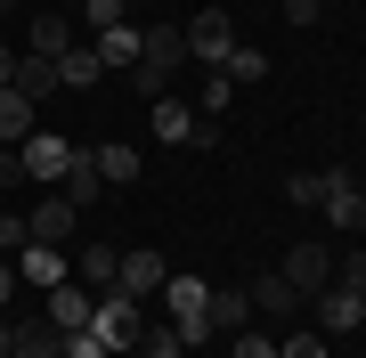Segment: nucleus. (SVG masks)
I'll list each match as a JSON object with an SVG mask.
<instances>
[{
  "instance_id": "1",
  "label": "nucleus",
  "mask_w": 366,
  "mask_h": 358,
  "mask_svg": "<svg viewBox=\"0 0 366 358\" xmlns=\"http://www.w3.org/2000/svg\"><path fill=\"white\" fill-rule=\"evenodd\" d=\"M179 66H187V33H179V25H147V41H139V66H131V90L147 98V106H155V98H171Z\"/></svg>"
},
{
  "instance_id": "2",
  "label": "nucleus",
  "mask_w": 366,
  "mask_h": 358,
  "mask_svg": "<svg viewBox=\"0 0 366 358\" xmlns=\"http://www.w3.org/2000/svg\"><path fill=\"white\" fill-rule=\"evenodd\" d=\"M155 302L171 309V326H179V342H187V350H204V342H212V285H204V277H179V269H171V285L155 293Z\"/></svg>"
},
{
  "instance_id": "3",
  "label": "nucleus",
  "mask_w": 366,
  "mask_h": 358,
  "mask_svg": "<svg viewBox=\"0 0 366 358\" xmlns=\"http://www.w3.org/2000/svg\"><path fill=\"white\" fill-rule=\"evenodd\" d=\"M90 334H98L114 358H131V350H139V334H147V302H139V293H122V285H106V293H98Z\"/></svg>"
},
{
  "instance_id": "4",
  "label": "nucleus",
  "mask_w": 366,
  "mask_h": 358,
  "mask_svg": "<svg viewBox=\"0 0 366 358\" xmlns=\"http://www.w3.org/2000/svg\"><path fill=\"white\" fill-rule=\"evenodd\" d=\"M317 212H326V228H334V237H366V187L342 171V163L326 171V204H317Z\"/></svg>"
},
{
  "instance_id": "5",
  "label": "nucleus",
  "mask_w": 366,
  "mask_h": 358,
  "mask_svg": "<svg viewBox=\"0 0 366 358\" xmlns=\"http://www.w3.org/2000/svg\"><path fill=\"white\" fill-rule=\"evenodd\" d=\"M179 33H187V66H228V49H236L228 9H196V25H179Z\"/></svg>"
},
{
  "instance_id": "6",
  "label": "nucleus",
  "mask_w": 366,
  "mask_h": 358,
  "mask_svg": "<svg viewBox=\"0 0 366 358\" xmlns=\"http://www.w3.org/2000/svg\"><path fill=\"white\" fill-rule=\"evenodd\" d=\"M277 277H285V285L301 293V302H317V293L334 285V252H326V244H293V252H285V269H277Z\"/></svg>"
},
{
  "instance_id": "7",
  "label": "nucleus",
  "mask_w": 366,
  "mask_h": 358,
  "mask_svg": "<svg viewBox=\"0 0 366 358\" xmlns=\"http://www.w3.org/2000/svg\"><path fill=\"white\" fill-rule=\"evenodd\" d=\"M41 318H49L57 334H81V326H90V318H98V293L66 277V285H49V293H41Z\"/></svg>"
},
{
  "instance_id": "8",
  "label": "nucleus",
  "mask_w": 366,
  "mask_h": 358,
  "mask_svg": "<svg viewBox=\"0 0 366 358\" xmlns=\"http://www.w3.org/2000/svg\"><path fill=\"white\" fill-rule=\"evenodd\" d=\"M114 285L139 293V302H155V293L171 285V261H163L155 244H122V277H114Z\"/></svg>"
},
{
  "instance_id": "9",
  "label": "nucleus",
  "mask_w": 366,
  "mask_h": 358,
  "mask_svg": "<svg viewBox=\"0 0 366 358\" xmlns=\"http://www.w3.org/2000/svg\"><path fill=\"white\" fill-rule=\"evenodd\" d=\"M310 309H317V334H366V293L350 285H326Z\"/></svg>"
},
{
  "instance_id": "10",
  "label": "nucleus",
  "mask_w": 366,
  "mask_h": 358,
  "mask_svg": "<svg viewBox=\"0 0 366 358\" xmlns=\"http://www.w3.org/2000/svg\"><path fill=\"white\" fill-rule=\"evenodd\" d=\"M25 228H33V244H57V252H66V244H74V228H81V212H74L66 196H41L33 212H25Z\"/></svg>"
},
{
  "instance_id": "11",
  "label": "nucleus",
  "mask_w": 366,
  "mask_h": 358,
  "mask_svg": "<svg viewBox=\"0 0 366 358\" xmlns=\"http://www.w3.org/2000/svg\"><path fill=\"white\" fill-rule=\"evenodd\" d=\"M66 155H74V139H57V131H33L25 146H16L25 179H66Z\"/></svg>"
},
{
  "instance_id": "12",
  "label": "nucleus",
  "mask_w": 366,
  "mask_h": 358,
  "mask_svg": "<svg viewBox=\"0 0 366 358\" xmlns=\"http://www.w3.org/2000/svg\"><path fill=\"white\" fill-rule=\"evenodd\" d=\"M139 41H147V25H106V33H90V57L106 74H131L139 66Z\"/></svg>"
},
{
  "instance_id": "13",
  "label": "nucleus",
  "mask_w": 366,
  "mask_h": 358,
  "mask_svg": "<svg viewBox=\"0 0 366 358\" xmlns=\"http://www.w3.org/2000/svg\"><path fill=\"white\" fill-rule=\"evenodd\" d=\"M9 350H16V358H57V350H66V334L41 318V309H25V318H9Z\"/></svg>"
},
{
  "instance_id": "14",
  "label": "nucleus",
  "mask_w": 366,
  "mask_h": 358,
  "mask_svg": "<svg viewBox=\"0 0 366 358\" xmlns=\"http://www.w3.org/2000/svg\"><path fill=\"white\" fill-rule=\"evenodd\" d=\"M57 196H66L74 212H90V204L106 196V179H98V163H90V146H74V155H66V179H57Z\"/></svg>"
},
{
  "instance_id": "15",
  "label": "nucleus",
  "mask_w": 366,
  "mask_h": 358,
  "mask_svg": "<svg viewBox=\"0 0 366 358\" xmlns=\"http://www.w3.org/2000/svg\"><path fill=\"white\" fill-rule=\"evenodd\" d=\"M16 277H25L33 293L66 285V252H57V244H25V252H16Z\"/></svg>"
},
{
  "instance_id": "16",
  "label": "nucleus",
  "mask_w": 366,
  "mask_h": 358,
  "mask_svg": "<svg viewBox=\"0 0 366 358\" xmlns=\"http://www.w3.org/2000/svg\"><path fill=\"white\" fill-rule=\"evenodd\" d=\"M114 277H122V244H81V261H74V285L106 293Z\"/></svg>"
},
{
  "instance_id": "17",
  "label": "nucleus",
  "mask_w": 366,
  "mask_h": 358,
  "mask_svg": "<svg viewBox=\"0 0 366 358\" xmlns=\"http://www.w3.org/2000/svg\"><path fill=\"white\" fill-rule=\"evenodd\" d=\"M252 326V293L244 285H212V334H244Z\"/></svg>"
},
{
  "instance_id": "18",
  "label": "nucleus",
  "mask_w": 366,
  "mask_h": 358,
  "mask_svg": "<svg viewBox=\"0 0 366 358\" xmlns=\"http://www.w3.org/2000/svg\"><path fill=\"white\" fill-rule=\"evenodd\" d=\"M147 114H155V139L163 146H187V139H196V106H187V98H155Z\"/></svg>"
},
{
  "instance_id": "19",
  "label": "nucleus",
  "mask_w": 366,
  "mask_h": 358,
  "mask_svg": "<svg viewBox=\"0 0 366 358\" xmlns=\"http://www.w3.org/2000/svg\"><path fill=\"white\" fill-rule=\"evenodd\" d=\"M9 90H25L33 106H41V98L57 90V57H33V49H16V81H9Z\"/></svg>"
},
{
  "instance_id": "20",
  "label": "nucleus",
  "mask_w": 366,
  "mask_h": 358,
  "mask_svg": "<svg viewBox=\"0 0 366 358\" xmlns=\"http://www.w3.org/2000/svg\"><path fill=\"white\" fill-rule=\"evenodd\" d=\"M90 163H98V179H106V187H131V179H139V146H122V139L90 146Z\"/></svg>"
},
{
  "instance_id": "21",
  "label": "nucleus",
  "mask_w": 366,
  "mask_h": 358,
  "mask_svg": "<svg viewBox=\"0 0 366 358\" xmlns=\"http://www.w3.org/2000/svg\"><path fill=\"white\" fill-rule=\"evenodd\" d=\"M41 106H33V98L25 90H0V139H9V146H25L33 131H41V122H33Z\"/></svg>"
},
{
  "instance_id": "22",
  "label": "nucleus",
  "mask_w": 366,
  "mask_h": 358,
  "mask_svg": "<svg viewBox=\"0 0 366 358\" xmlns=\"http://www.w3.org/2000/svg\"><path fill=\"white\" fill-rule=\"evenodd\" d=\"M25 49H33V57H66V49H74V25H66L57 9H41V16H33V41H25Z\"/></svg>"
},
{
  "instance_id": "23",
  "label": "nucleus",
  "mask_w": 366,
  "mask_h": 358,
  "mask_svg": "<svg viewBox=\"0 0 366 358\" xmlns=\"http://www.w3.org/2000/svg\"><path fill=\"white\" fill-rule=\"evenodd\" d=\"M98 74H106V66H98L90 49H81V41H74L66 57H57V90H98Z\"/></svg>"
},
{
  "instance_id": "24",
  "label": "nucleus",
  "mask_w": 366,
  "mask_h": 358,
  "mask_svg": "<svg viewBox=\"0 0 366 358\" xmlns=\"http://www.w3.org/2000/svg\"><path fill=\"white\" fill-rule=\"evenodd\" d=\"M244 293H252V318H277V309H301V293H293L285 277H277V269H269L261 285H244Z\"/></svg>"
},
{
  "instance_id": "25",
  "label": "nucleus",
  "mask_w": 366,
  "mask_h": 358,
  "mask_svg": "<svg viewBox=\"0 0 366 358\" xmlns=\"http://www.w3.org/2000/svg\"><path fill=\"white\" fill-rule=\"evenodd\" d=\"M236 106V81L220 74V66H204V90H196V114H228Z\"/></svg>"
},
{
  "instance_id": "26",
  "label": "nucleus",
  "mask_w": 366,
  "mask_h": 358,
  "mask_svg": "<svg viewBox=\"0 0 366 358\" xmlns=\"http://www.w3.org/2000/svg\"><path fill=\"white\" fill-rule=\"evenodd\" d=\"M228 81H236V90H252V81H269V57L261 49H228V66H220Z\"/></svg>"
},
{
  "instance_id": "27",
  "label": "nucleus",
  "mask_w": 366,
  "mask_h": 358,
  "mask_svg": "<svg viewBox=\"0 0 366 358\" xmlns=\"http://www.w3.org/2000/svg\"><path fill=\"white\" fill-rule=\"evenodd\" d=\"M139 358H187L179 326H171V318H163V326H147V334H139Z\"/></svg>"
},
{
  "instance_id": "28",
  "label": "nucleus",
  "mask_w": 366,
  "mask_h": 358,
  "mask_svg": "<svg viewBox=\"0 0 366 358\" xmlns=\"http://www.w3.org/2000/svg\"><path fill=\"white\" fill-rule=\"evenodd\" d=\"M81 25L106 33V25H131V0H81Z\"/></svg>"
},
{
  "instance_id": "29",
  "label": "nucleus",
  "mask_w": 366,
  "mask_h": 358,
  "mask_svg": "<svg viewBox=\"0 0 366 358\" xmlns=\"http://www.w3.org/2000/svg\"><path fill=\"white\" fill-rule=\"evenodd\" d=\"M285 196L301 204V212H317V204H326V171H293V179H285Z\"/></svg>"
},
{
  "instance_id": "30",
  "label": "nucleus",
  "mask_w": 366,
  "mask_h": 358,
  "mask_svg": "<svg viewBox=\"0 0 366 358\" xmlns=\"http://www.w3.org/2000/svg\"><path fill=\"white\" fill-rule=\"evenodd\" d=\"M228 358H277V342L261 326H244V334H228Z\"/></svg>"
},
{
  "instance_id": "31",
  "label": "nucleus",
  "mask_w": 366,
  "mask_h": 358,
  "mask_svg": "<svg viewBox=\"0 0 366 358\" xmlns=\"http://www.w3.org/2000/svg\"><path fill=\"white\" fill-rule=\"evenodd\" d=\"M334 285H350V293H366V244H350V252H342V261H334Z\"/></svg>"
},
{
  "instance_id": "32",
  "label": "nucleus",
  "mask_w": 366,
  "mask_h": 358,
  "mask_svg": "<svg viewBox=\"0 0 366 358\" xmlns=\"http://www.w3.org/2000/svg\"><path fill=\"white\" fill-rule=\"evenodd\" d=\"M277 358H326V334H317V326H310V334H285Z\"/></svg>"
},
{
  "instance_id": "33",
  "label": "nucleus",
  "mask_w": 366,
  "mask_h": 358,
  "mask_svg": "<svg viewBox=\"0 0 366 358\" xmlns=\"http://www.w3.org/2000/svg\"><path fill=\"white\" fill-rule=\"evenodd\" d=\"M57 358H114V350H106V342H98V334H90V326H81V334H66V350H57Z\"/></svg>"
},
{
  "instance_id": "34",
  "label": "nucleus",
  "mask_w": 366,
  "mask_h": 358,
  "mask_svg": "<svg viewBox=\"0 0 366 358\" xmlns=\"http://www.w3.org/2000/svg\"><path fill=\"white\" fill-rule=\"evenodd\" d=\"M326 9H334V0H285V25H301V33H310Z\"/></svg>"
},
{
  "instance_id": "35",
  "label": "nucleus",
  "mask_w": 366,
  "mask_h": 358,
  "mask_svg": "<svg viewBox=\"0 0 366 358\" xmlns=\"http://www.w3.org/2000/svg\"><path fill=\"white\" fill-rule=\"evenodd\" d=\"M9 179H25V163H16V146L0 139V187H9Z\"/></svg>"
},
{
  "instance_id": "36",
  "label": "nucleus",
  "mask_w": 366,
  "mask_h": 358,
  "mask_svg": "<svg viewBox=\"0 0 366 358\" xmlns=\"http://www.w3.org/2000/svg\"><path fill=\"white\" fill-rule=\"evenodd\" d=\"M16 285H25V277H16V261H0V309L16 302Z\"/></svg>"
},
{
  "instance_id": "37",
  "label": "nucleus",
  "mask_w": 366,
  "mask_h": 358,
  "mask_svg": "<svg viewBox=\"0 0 366 358\" xmlns=\"http://www.w3.org/2000/svg\"><path fill=\"white\" fill-rule=\"evenodd\" d=\"M9 81H16V49L0 41V90H9Z\"/></svg>"
},
{
  "instance_id": "38",
  "label": "nucleus",
  "mask_w": 366,
  "mask_h": 358,
  "mask_svg": "<svg viewBox=\"0 0 366 358\" xmlns=\"http://www.w3.org/2000/svg\"><path fill=\"white\" fill-rule=\"evenodd\" d=\"M9 9H16V0H0V16H9Z\"/></svg>"
},
{
  "instance_id": "39",
  "label": "nucleus",
  "mask_w": 366,
  "mask_h": 358,
  "mask_svg": "<svg viewBox=\"0 0 366 358\" xmlns=\"http://www.w3.org/2000/svg\"><path fill=\"white\" fill-rule=\"evenodd\" d=\"M0 358H16V350H0Z\"/></svg>"
}]
</instances>
